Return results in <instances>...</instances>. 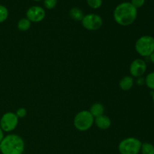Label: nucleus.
<instances>
[{
  "label": "nucleus",
  "instance_id": "obj_9",
  "mask_svg": "<svg viewBox=\"0 0 154 154\" xmlns=\"http://www.w3.org/2000/svg\"><path fill=\"white\" fill-rule=\"evenodd\" d=\"M45 10L41 6L34 5L30 7L26 11V18L32 23H39L43 20L45 17Z\"/></svg>",
  "mask_w": 154,
  "mask_h": 154
},
{
  "label": "nucleus",
  "instance_id": "obj_17",
  "mask_svg": "<svg viewBox=\"0 0 154 154\" xmlns=\"http://www.w3.org/2000/svg\"><path fill=\"white\" fill-rule=\"evenodd\" d=\"M8 17V10L5 5H0V23L5 22Z\"/></svg>",
  "mask_w": 154,
  "mask_h": 154
},
{
  "label": "nucleus",
  "instance_id": "obj_8",
  "mask_svg": "<svg viewBox=\"0 0 154 154\" xmlns=\"http://www.w3.org/2000/svg\"><path fill=\"white\" fill-rule=\"evenodd\" d=\"M147 71V63L142 59H135L129 66V72L132 78H140L144 75Z\"/></svg>",
  "mask_w": 154,
  "mask_h": 154
},
{
  "label": "nucleus",
  "instance_id": "obj_7",
  "mask_svg": "<svg viewBox=\"0 0 154 154\" xmlns=\"http://www.w3.org/2000/svg\"><path fill=\"white\" fill-rule=\"evenodd\" d=\"M19 118L14 112H7L4 114L0 120V127L4 132H11L17 128Z\"/></svg>",
  "mask_w": 154,
  "mask_h": 154
},
{
  "label": "nucleus",
  "instance_id": "obj_20",
  "mask_svg": "<svg viewBox=\"0 0 154 154\" xmlns=\"http://www.w3.org/2000/svg\"><path fill=\"white\" fill-rule=\"evenodd\" d=\"M146 0H131V4L134 6L136 9L143 7L145 4Z\"/></svg>",
  "mask_w": 154,
  "mask_h": 154
},
{
  "label": "nucleus",
  "instance_id": "obj_25",
  "mask_svg": "<svg viewBox=\"0 0 154 154\" xmlns=\"http://www.w3.org/2000/svg\"><path fill=\"white\" fill-rule=\"evenodd\" d=\"M152 99H153V102L154 103V91L152 93Z\"/></svg>",
  "mask_w": 154,
  "mask_h": 154
},
{
  "label": "nucleus",
  "instance_id": "obj_3",
  "mask_svg": "<svg viewBox=\"0 0 154 154\" xmlns=\"http://www.w3.org/2000/svg\"><path fill=\"white\" fill-rule=\"evenodd\" d=\"M135 51L142 57H149L154 52V38L145 35L137 39L135 44Z\"/></svg>",
  "mask_w": 154,
  "mask_h": 154
},
{
  "label": "nucleus",
  "instance_id": "obj_16",
  "mask_svg": "<svg viewBox=\"0 0 154 154\" xmlns=\"http://www.w3.org/2000/svg\"><path fill=\"white\" fill-rule=\"evenodd\" d=\"M144 81H145L144 84H146L149 89L154 91V72L147 74L146 78H144Z\"/></svg>",
  "mask_w": 154,
  "mask_h": 154
},
{
  "label": "nucleus",
  "instance_id": "obj_11",
  "mask_svg": "<svg viewBox=\"0 0 154 154\" xmlns=\"http://www.w3.org/2000/svg\"><path fill=\"white\" fill-rule=\"evenodd\" d=\"M134 84H135V81L132 76H125L122 78V79L120 81L119 86H120V88L123 91H129L133 87Z\"/></svg>",
  "mask_w": 154,
  "mask_h": 154
},
{
  "label": "nucleus",
  "instance_id": "obj_19",
  "mask_svg": "<svg viewBox=\"0 0 154 154\" xmlns=\"http://www.w3.org/2000/svg\"><path fill=\"white\" fill-rule=\"evenodd\" d=\"M57 2H58L57 0H44V5L45 8L51 10L55 8L56 6L57 5Z\"/></svg>",
  "mask_w": 154,
  "mask_h": 154
},
{
  "label": "nucleus",
  "instance_id": "obj_2",
  "mask_svg": "<svg viewBox=\"0 0 154 154\" xmlns=\"http://www.w3.org/2000/svg\"><path fill=\"white\" fill-rule=\"evenodd\" d=\"M24 150V141L16 134L6 135L0 143V152L2 154H23Z\"/></svg>",
  "mask_w": 154,
  "mask_h": 154
},
{
  "label": "nucleus",
  "instance_id": "obj_5",
  "mask_svg": "<svg viewBox=\"0 0 154 154\" xmlns=\"http://www.w3.org/2000/svg\"><path fill=\"white\" fill-rule=\"evenodd\" d=\"M142 142L135 137H128L120 142L118 150L120 154H138Z\"/></svg>",
  "mask_w": 154,
  "mask_h": 154
},
{
  "label": "nucleus",
  "instance_id": "obj_18",
  "mask_svg": "<svg viewBox=\"0 0 154 154\" xmlns=\"http://www.w3.org/2000/svg\"><path fill=\"white\" fill-rule=\"evenodd\" d=\"M102 0H87V3L91 8L99 9L102 5Z\"/></svg>",
  "mask_w": 154,
  "mask_h": 154
},
{
  "label": "nucleus",
  "instance_id": "obj_6",
  "mask_svg": "<svg viewBox=\"0 0 154 154\" xmlns=\"http://www.w3.org/2000/svg\"><path fill=\"white\" fill-rule=\"evenodd\" d=\"M83 27L89 31H97L102 28L103 25V20L96 14H89L84 15L81 20Z\"/></svg>",
  "mask_w": 154,
  "mask_h": 154
},
{
  "label": "nucleus",
  "instance_id": "obj_12",
  "mask_svg": "<svg viewBox=\"0 0 154 154\" xmlns=\"http://www.w3.org/2000/svg\"><path fill=\"white\" fill-rule=\"evenodd\" d=\"M90 114L93 116L94 118L102 115L105 113V107L101 103H95L90 108Z\"/></svg>",
  "mask_w": 154,
  "mask_h": 154
},
{
  "label": "nucleus",
  "instance_id": "obj_13",
  "mask_svg": "<svg viewBox=\"0 0 154 154\" xmlns=\"http://www.w3.org/2000/svg\"><path fill=\"white\" fill-rule=\"evenodd\" d=\"M69 16L72 20L75 21H81L84 18V14L83 11L78 7L72 8L69 11Z\"/></svg>",
  "mask_w": 154,
  "mask_h": 154
},
{
  "label": "nucleus",
  "instance_id": "obj_22",
  "mask_svg": "<svg viewBox=\"0 0 154 154\" xmlns=\"http://www.w3.org/2000/svg\"><path fill=\"white\" fill-rule=\"evenodd\" d=\"M136 83L138 84V85H139V86L143 85V84H145V81H144V78H143L142 77L138 78H137Z\"/></svg>",
  "mask_w": 154,
  "mask_h": 154
},
{
  "label": "nucleus",
  "instance_id": "obj_23",
  "mask_svg": "<svg viewBox=\"0 0 154 154\" xmlns=\"http://www.w3.org/2000/svg\"><path fill=\"white\" fill-rule=\"evenodd\" d=\"M4 137V132H3V130L1 129V127H0V143H1V141L3 140Z\"/></svg>",
  "mask_w": 154,
  "mask_h": 154
},
{
  "label": "nucleus",
  "instance_id": "obj_1",
  "mask_svg": "<svg viewBox=\"0 0 154 154\" xmlns=\"http://www.w3.org/2000/svg\"><path fill=\"white\" fill-rule=\"evenodd\" d=\"M138 15V9L130 2H122L114 8L113 17L117 24L122 26H128L135 21Z\"/></svg>",
  "mask_w": 154,
  "mask_h": 154
},
{
  "label": "nucleus",
  "instance_id": "obj_10",
  "mask_svg": "<svg viewBox=\"0 0 154 154\" xmlns=\"http://www.w3.org/2000/svg\"><path fill=\"white\" fill-rule=\"evenodd\" d=\"M94 123L99 129L105 130V129H108L111 127V120L108 116L102 114V115L95 118Z\"/></svg>",
  "mask_w": 154,
  "mask_h": 154
},
{
  "label": "nucleus",
  "instance_id": "obj_26",
  "mask_svg": "<svg viewBox=\"0 0 154 154\" xmlns=\"http://www.w3.org/2000/svg\"><path fill=\"white\" fill-rule=\"evenodd\" d=\"M33 1H35V2H39V1H42V0H33Z\"/></svg>",
  "mask_w": 154,
  "mask_h": 154
},
{
  "label": "nucleus",
  "instance_id": "obj_15",
  "mask_svg": "<svg viewBox=\"0 0 154 154\" xmlns=\"http://www.w3.org/2000/svg\"><path fill=\"white\" fill-rule=\"evenodd\" d=\"M140 153L141 154H154V145L149 142L142 143Z\"/></svg>",
  "mask_w": 154,
  "mask_h": 154
},
{
  "label": "nucleus",
  "instance_id": "obj_14",
  "mask_svg": "<svg viewBox=\"0 0 154 154\" xmlns=\"http://www.w3.org/2000/svg\"><path fill=\"white\" fill-rule=\"evenodd\" d=\"M31 27V22L26 17L21 18L17 23V28L20 31L26 32Z\"/></svg>",
  "mask_w": 154,
  "mask_h": 154
},
{
  "label": "nucleus",
  "instance_id": "obj_4",
  "mask_svg": "<svg viewBox=\"0 0 154 154\" xmlns=\"http://www.w3.org/2000/svg\"><path fill=\"white\" fill-rule=\"evenodd\" d=\"M95 118L89 111H81L75 115L74 118V126L75 129L81 132L89 130L94 124Z\"/></svg>",
  "mask_w": 154,
  "mask_h": 154
},
{
  "label": "nucleus",
  "instance_id": "obj_21",
  "mask_svg": "<svg viewBox=\"0 0 154 154\" xmlns=\"http://www.w3.org/2000/svg\"><path fill=\"white\" fill-rule=\"evenodd\" d=\"M16 115L18 118H23L26 116L27 114V111L26 108H20L19 109H17V111H16Z\"/></svg>",
  "mask_w": 154,
  "mask_h": 154
},
{
  "label": "nucleus",
  "instance_id": "obj_24",
  "mask_svg": "<svg viewBox=\"0 0 154 154\" xmlns=\"http://www.w3.org/2000/svg\"><path fill=\"white\" fill-rule=\"evenodd\" d=\"M149 59H150V61L154 64V52L149 57Z\"/></svg>",
  "mask_w": 154,
  "mask_h": 154
}]
</instances>
